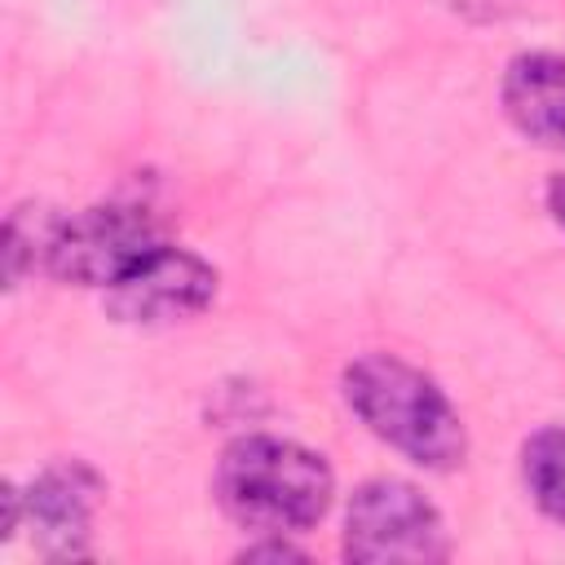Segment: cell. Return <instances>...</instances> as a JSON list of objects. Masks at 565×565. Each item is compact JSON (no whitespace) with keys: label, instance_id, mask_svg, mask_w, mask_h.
I'll return each instance as SVG.
<instances>
[{"label":"cell","instance_id":"cell-1","mask_svg":"<svg viewBox=\"0 0 565 565\" xmlns=\"http://www.w3.org/2000/svg\"><path fill=\"white\" fill-rule=\"evenodd\" d=\"M212 490L230 521L260 534H291L322 521L335 481L327 459L300 441L238 437L225 446Z\"/></svg>","mask_w":565,"mask_h":565},{"label":"cell","instance_id":"cell-2","mask_svg":"<svg viewBox=\"0 0 565 565\" xmlns=\"http://www.w3.org/2000/svg\"><path fill=\"white\" fill-rule=\"evenodd\" d=\"M344 402L393 450L419 468H455L468 450L450 397L411 362L366 353L344 371Z\"/></svg>","mask_w":565,"mask_h":565},{"label":"cell","instance_id":"cell-3","mask_svg":"<svg viewBox=\"0 0 565 565\" xmlns=\"http://www.w3.org/2000/svg\"><path fill=\"white\" fill-rule=\"evenodd\" d=\"M344 556L362 565H415L446 556V530L437 508L406 481L380 477L349 499Z\"/></svg>","mask_w":565,"mask_h":565},{"label":"cell","instance_id":"cell-4","mask_svg":"<svg viewBox=\"0 0 565 565\" xmlns=\"http://www.w3.org/2000/svg\"><path fill=\"white\" fill-rule=\"evenodd\" d=\"M159 243L154 216L141 203H97L57 221L49 243V274L79 287H115L137 260H146Z\"/></svg>","mask_w":565,"mask_h":565},{"label":"cell","instance_id":"cell-5","mask_svg":"<svg viewBox=\"0 0 565 565\" xmlns=\"http://www.w3.org/2000/svg\"><path fill=\"white\" fill-rule=\"evenodd\" d=\"M216 296V269L185 247H154L115 287H106V309L119 322H177L207 309Z\"/></svg>","mask_w":565,"mask_h":565},{"label":"cell","instance_id":"cell-6","mask_svg":"<svg viewBox=\"0 0 565 565\" xmlns=\"http://www.w3.org/2000/svg\"><path fill=\"white\" fill-rule=\"evenodd\" d=\"M102 494V481L84 468V463H57L49 472H40L26 490V512L40 530L44 552L53 556H75L84 547L88 534V516L93 503Z\"/></svg>","mask_w":565,"mask_h":565},{"label":"cell","instance_id":"cell-7","mask_svg":"<svg viewBox=\"0 0 565 565\" xmlns=\"http://www.w3.org/2000/svg\"><path fill=\"white\" fill-rule=\"evenodd\" d=\"M503 106L516 132L547 150H565V57L521 53L503 75Z\"/></svg>","mask_w":565,"mask_h":565},{"label":"cell","instance_id":"cell-8","mask_svg":"<svg viewBox=\"0 0 565 565\" xmlns=\"http://www.w3.org/2000/svg\"><path fill=\"white\" fill-rule=\"evenodd\" d=\"M525 486L552 521H565V428H543L525 441Z\"/></svg>","mask_w":565,"mask_h":565},{"label":"cell","instance_id":"cell-9","mask_svg":"<svg viewBox=\"0 0 565 565\" xmlns=\"http://www.w3.org/2000/svg\"><path fill=\"white\" fill-rule=\"evenodd\" d=\"M53 234H57V221L35 212V207L9 212V225H4V274H9V282H18L26 274V265H35V252L49 256Z\"/></svg>","mask_w":565,"mask_h":565},{"label":"cell","instance_id":"cell-10","mask_svg":"<svg viewBox=\"0 0 565 565\" xmlns=\"http://www.w3.org/2000/svg\"><path fill=\"white\" fill-rule=\"evenodd\" d=\"M547 203H552V212H556V221L565 225V177H556V181L547 185Z\"/></svg>","mask_w":565,"mask_h":565}]
</instances>
